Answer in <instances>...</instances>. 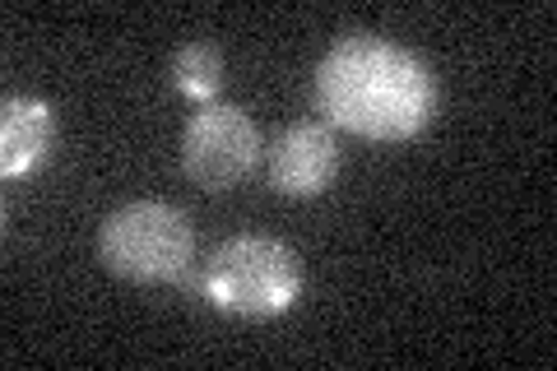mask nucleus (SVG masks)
Masks as SVG:
<instances>
[{"mask_svg": "<svg viewBox=\"0 0 557 371\" xmlns=\"http://www.w3.org/2000/svg\"><path fill=\"white\" fill-rule=\"evenodd\" d=\"M311 102L325 126L395 145L418 135L437 112V75L423 57L391 38L344 33L317 65Z\"/></svg>", "mask_w": 557, "mask_h": 371, "instance_id": "f257e3e1", "label": "nucleus"}, {"mask_svg": "<svg viewBox=\"0 0 557 371\" xmlns=\"http://www.w3.org/2000/svg\"><path fill=\"white\" fill-rule=\"evenodd\" d=\"M196 256V227L168 200H135L112 209L98 227V260L131 284H177Z\"/></svg>", "mask_w": 557, "mask_h": 371, "instance_id": "f03ea898", "label": "nucleus"}, {"mask_svg": "<svg viewBox=\"0 0 557 371\" xmlns=\"http://www.w3.org/2000/svg\"><path fill=\"white\" fill-rule=\"evenodd\" d=\"M302 264L288 242L265 233L228 237L205 260V302L233 316H278L298 302Z\"/></svg>", "mask_w": 557, "mask_h": 371, "instance_id": "7ed1b4c3", "label": "nucleus"}, {"mask_svg": "<svg viewBox=\"0 0 557 371\" xmlns=\"http://www.w3.org/2000/svg\"><path fill=\"white\" fill-rule=\"evenodd\" d=\"M260 163V131L256 121L228 108V102H200V112L182 131V168L205 190H228L247 182Z\"/></svg>", "mask_w": 557, "mask_h": 371, "instance_id": "20e7f679", "label": "nucleus"}, {"mask_svg": "<svg viewBox=\"0 0 557 371\" xmlns=\"http://www.w3.org/2000/svg\"><path fill=\"white\" fill-rule=\"evenodd\" d=\"M339 172V145L325 121H293L274 135L270 145V186L278 196L307 200L335 182Z\"/></svg>", "mask_w": 557, "mask_h": 371, "instance_id": "39448f33", "label": "nucleus"}, {"mask_svg": "<svg viewBox=\"0 0 557 371\" xmlns=\"http://www.w3.org/2000/svg\"><path fill=\"white\" fill-rule=\"evenodd\" d=\"M51 135H57V112L42 98H10L0 108V172L10 182L28 176L51 149Z\"/></svg>", "mask_w": 557, "mask_h": 371, "instance_id": "423d86ee", "label": "nucleus"}, {"mask_svg": "<svg viewBox=\"0 0 557 371\" xmlns=\"http://www.w3.org/2000/svg\"><path fill=\"white\" fill-rule=\"evenodd\" d=\"M168 79L177 84V94L196 98V102H209L219 94V84H223V51L209 38L182 42L177 51H172V61H168Z\"/></svg>", "mask_w": 557, "mask_h": 371, "instance_id": "0eeeda50", "label": "nucleus"}]
</instances>
